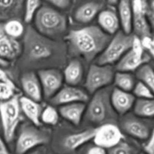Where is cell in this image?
<instances>
[{"mask_svg": "<svg viewBox=\"0 0 154 154\" xmlns=\"http://www.w3.org/2000/svg\"><path fill=\"white\" fill-rule=\"evenodd\" d=\"M71 51L90 62L99 57L111 39L99 26H90L72 30L66 37Z\"/></svg>", "mask_w": 154, "mask_h": 154, "instance_id": "cell-1", "label": "cell"}, {"mask_svg": "<svg viewBox=\"0 0 154 154\" xmlns=\"http://www.w3.org/2000/svg\"><path fill=\"white\" fill-rule=\"evenodd\" d=\"M23 35L22 52L27 61L42 63L56 56L58 48L56 42L39 33L35 29L29 26Z\"/></svg>", "mask_w": 154, "mask_h": 154, "instance_id": "cell-2", "label": "cell"}, {"mask_svg": "<svg viewBox=\"0 0 154 154\" xmlns=\"http://www.w3.org/2000/svg\"><path fill=\"white\" fill-rule=\"evenodd\" d=\"M33 20L35 29L48 38L60 35L67 29V19L66 16L48 6L41 7Z\"/></svg>", "mask_w": 154, "mask_h": 154, "instance_id": "cell-3", "label": "cell"}, {"mask_svg": "<svg viewBox=\"0 0 154 154\" xmlns=\"http://www.w3.org/2000/svg\"><path fill=\"white\" fill-rule=\"evenodd\" d=\"M111 92L108 89L98 90L86 107L85 117L88 121L96 124H104L114 117L110 100Z\"/></svg>", "mask_w": 154, "mask_h": 154, "instance_id": "cell-4", "label": "cell"}, {"mask_svg": "<svg viewBox=\"0 0 154 154\" xmlns=\"http://www.w3.org/2000/svg\"><path fill=\"white\" fill-rule=\"evenodd\" d=\"M19 99L17 96H14L10 99L0 101V120L5 141L7 143L13 141L20 120Z\"/></svg>", "mask_w": 154, "mask_h": 154, "instance_id": "cell-5", "label": "cell"}, {"mask_svg": "<svg viewBox=\"0 0 154 154\" xmlns=\"http://www.w3.org/2000/svg\"><path fill=\"white\" fill-rule=\"evenodd\" d=\"M133 35L123 32H117L108 42L106 47L99 55L97 63L112 65L117 63L132 47Z\"/></svg>", "mask_w": 154, "mask_h": 154, "instance_id": "cell-6", "label": "cell"}, {"mask_svg": "<svg viewBox=\"0 0 154 154\" xmlns=\"http://www.w3.org/2000/svg\"><path fill=\"white\" fill-rule=\"evenodd\" d=\"M48 132L37 129L35 126L25 124L22 126L15 144V154H24L39 146L49 142Z\"/></svg>", "mask_w": 154, "mask_h": 154, "instance_id": "cell-7", "label": "cell"}, {"mask_svg": "<svg viewBox=\"0 0 154 154\" xmlns=\"http://www.w3.org/2000/svg\"><path fill=\"white\" fill-rule=\"evenodd\" d=\"M114 72L111 65H91L85 80V88L90 93L108 87L113 82Z\"/></svg>", "mask_w": 154, "mask_h": 154, "instance_id": "cell-8", "label": "cell"}, {"mask_svg": "<svg viewBox=\"0 0 154 154\" xmlns=\"http://www.w3.org/2000/svg\"><path fill=\"white\" fill-rule=\"evenodd\" d=\"M147 6L146 0H132V30L138 37L151 34L152 28L147 18Z\"/></svg>", "mask_w": 154, "mask_h": 154, "instance_id": "cell-9", "label": "cell"}, {"mask_svg": "<svg viewBox=\"0 0 154 154\" xmlns=\"http://www.w3.org/2000/svg\"><path fill=\"white\" fill-rule=\"evenodd\" d=\"M124 136L120 128L115 124L106 123L96 128L93 141L95 144L109 149L123 141Z\"/></svg>", "mask_w": 154, "mask_h": 154, "instance_id": "cell-10", "label": "cell"}, {"mask_svg": "<svg viewBox=\"0 0 154 154\" xmlns=\"http://www.w3.org/2000/svg\"><path fill=\"white\" fill-rule=\"evenodd\" d=\"M43 96L51 99L63 86V75L56 69H44L38 72Z\"/></svg>", "mask_w": 154, "mask_h": 154, "instance_id": "cell-11", "label": "cell"}, {"mask_svg": "<svg viewBox=\"0 0 154 154\" xmlns=\"http://www.w3.org/2000/svg\"><path fill=\"white\" fill-rule=\"evenodd\" d=\"M89 99L88 93L75 86L62 87L51 99L54 105H63L74 102H86Z\"/></svg>", "mask_w": 154, "mask_h": 154, "instance_id": "cell-12", "label": "cell"}, {"mask_svg": "<svg viewBox=\"0 0 154 154\" xmlns=\"http://www.w3.org/2000/svg\"><path fill=\"white\" fill-rule=\"evenodd\" d=\"M110 100L114 111L120 115H124L133 108L135 97L129 92L116 87L111 92Z\"/></svg>", "mask_w": 154, "mask_h": 154, "instance_id": "cell-13", "label": "cell"}, {"mask_svg": "<svg viewBox=\"0 0 154 154\" xmlns=\"http://www.w3.org/2000/svg\"><path fill=\"white\" fill-rule=\"evenodd\" d=\"M22 53V46L17 39L8 35L0 25V58L5 60H13Z\"/></svg>", "mask_w": 154, "mask_h": 154, "instance_id": "cell-14", "label": "cell"}, {"mask_svg": "<svg viewBox=\"0 0 154 154\" xmlns=\"http://www.w3.org/2000/svg\"><path fill=\"white\" fill-rule=\"evenodd\" d=\"M122 129L123 130L138 140L148 139L150 135V126L147 123L136 117H127L122 123Z\"/></svg>", "mask_w": 154, "mask_h": 154, "instance_id": "cell-15", "label": "cell"}, {"mask_svg": "<svg viewBox=\"0 0 154 154\" xmlns=\"http://www.w3.org/2000/svg\"><path fill=\"white\" fill-rule=\"evenodd\" d=\"M150 57L146 54H139L130 48L117 62L116 69L121 72H133L142 65L148 63Z\"/></svg>", "mask_w": 154, "mask_h": 154, "instance_id": "cell-16", "label": "cell"}, {"mask_svg": "<svg viewBox=\"0 0 154 154\" xmlns=\"http://www.w3.org/2000/svg\"><path fill=\"white\" fill-rule=\"evenodd\" d=\"M21 86L26 94L25 96L40 102L43 97L42 86L38 75L32 72H29L23 74L20 78Z\"/></svg>", "mask_w": 154, "mask_h": 154, "instance_id": "cell-17", "label": "cell"}, {"mask_svg": "<svg viewBox=\"0 0 154 154\" xmlns=\"http://www.w3.org/2000/svg\"><path fill=\"white\" fill-rule=\"evenodd\" d=\"M86 105L84 102H74L60 105L59 113L60 115L75 126H78L82 121L85 114Z\"/></svg>", "mask_w": 154, "mask_h": 154, "instance_id": "cell-18", "label": "cell"}, {"mask_svg": "<svg viewBox=\"0 0 154 154\" xmlns=\"http://www.w3.org/2000/svg\"><path fill=\"white\" fill-rule=\"evenodd\" d=\"M20 109L25 114L26 117L32 122L34 126H39L41 124V114H42V105L39 102L32 100L26 96L20 98Z\"/></svg>", "mask_w": 154, "mask_h": 154, "instance_id": "cell-19", "label": "cell"}, {"mask_svg": "<svg viewBox=\"0 0 154 154\" xmlns=\"http://www.w3.org/2000/svg\"><path fill=\"white\" fill-rule=\"evenodd\" d=\"M98 22L99 27L110 35L118 32L120 24L118 15L115 11L110 9L99 12L98 14Z\"/></svg>", "mask_w": 154, "mask_h": 154, "instance_id": "cell-20", "label": "cell"}, {"mask_svg": "<svg viewBox=\"0 0 154 154\" xmlns=\"http://www.w3.org/2000/svg\"><path fill=\"white\" fill-rule=\"evenodd\" d=\"M95 133H96V129H88L82 132L69 135L64 139L63 145L67 150L72 151L75 150L93 140Z\"/></svg>", "mask_w": 154, "mask_h": 154, "instance_id": "cell-21", "label": "cell"}, {"mask_svg": "<svg viewBox=\"0 0 154 154\" xmlns=\"http://www.w3.org/2000/svg\"><path fill=\"white\" fill-rule=\"evenodd\" d=\"M118 17L123 32L131 34L132 31V0H119Z\"/></svg>", "mask_w": 154, "mask_h": 154, "instance_id": "cell-22", "label": "cell"}, {"mask_svg": "<svg viewBox=\"0 0 154 154\" xmlns=\"http://www.w3.org/2000/svg\"><path fill=\"white\" fill-rule=\"evenodd\" d=\"M102 5L97 2L85 3L80 6L75 13V19L81 23H87L93 20L100 12Z\"/></svg>", "mask_w": 154, "mask_h": 154, "instance_id": "cell-23", "label": "cell"}, {"mask_svg": "<svg viewBox=\"0 0 154 154\" xmlns=\"http://www.w3.org/2000/svg\"><path fill=\"white\" fill-rule=\"evenodd\" d=\"M84 75V68L81 62L73 60L68 64L63 72L64 81L69 85L76 86L81 82Z\"/></svg>", "mask_w": 154, "mask_h": 154, "instance_id": "cell-24", "label": "cell"}, {"mask_svg": "<svg viewBox=\"0 0 154 154\" xmlns=\"http://www.w3.org/2000/svg\"><path fill=\"white\" fill-rule=\"evenodd\" d=\"M23 4L24 0H0V21L17 17Z\"/></svg>", "mask_w": 154, "mask_h": 154, "instance_id": "cell-25", "label": "cell"}, {"mask_svg": "<svg viewBox=\"0 0 154 154\" xmlns=\"http://www.w3.org/2000/svg\"><path fill=\"white\" fill-rule=\"evenodd\" d=\"M134 113L141 118L154 117V97L150 99H138L133 106Z\"/></svg>", "mask_w": 154, "mask_h": 154, "instance_id": "cell-26", "label": "cell"}, {"mask_svg": "<svg viewBox=\"0 0 154 154\" xmlns=\"http://www.w3.org/2000/svg\"><path fill=\"white\" fill-rule=\"evenodd\" d=\"M113 82L115 84L116 87L124 91H132L135 84V77L130 72H121L117 71L115 72Z\"/></svg>", "mask_w": 154, "mask_h": 154, "instance_id": "cell-27", "label": "cell"}, {"mask_svg": "<svg viewBox=\"0 0 154 154\" xmlns=\"http://www.w3.org/2000/svg\"><path fill=\"white\" fill-rule=\"evenodd\" d=\"M5 32L13 38L17 39L22 37L25 32L23 24L16 18L8 20L5 23L2 25Z\"/></svg>", "mask_w": 154, "mask_h": 154, "instance_id": "cell-28", "label": "cell"}, {"mask_svg": "<svg viewBox=\"0 0 154 154\" xmlns=\"http://www.w3.org/2000/svg\"><path fill=\"white\" fill-rule=\"evenodd\" d=\"M136 77L154 93V69L151 66L145 63L140 66L136 70Z\"/></svg>", "mask_w": 154, "mask_h": 154, "instance_id": "cell-29", "label": "cell"}, {"mask_svg": "<svg viewBox=\"0 0 154 154\" xmlns=\"http://www.w3.org/2000/svg\"><path fill=\"white\" fill-rule=\"evenodd\" d=\"M60 120L59 112L52 105H48L42 109L41 114V122L47 125L55 126Z\"/></svg>", "mask_w": 154, "mask_h": 154, "instance_id": "cell-30", "label": "cell"}, {"mask_svg": "<svg viewBox=\"0 0 154 154\" xmlns=\"http://www.w3.org/2000/svg\"><path fill=\"white\" fill-rule=\"evenodd\" d=\"M42 0H24V21L29 23L34 19L38 11L42 7Z\"/></svg>", "mask_w": 154, "mask_h": 154, "instance_id": "cell-31", "label": "cell"}, {"mask_svg": "<svg viewBox=\"0 0 154 154\" xmlns=\"http://www.w3.org/2000/svg\"><path fill=\"white\" fill-rule=\"evenodd\" d=\"M138 150L126 141H120L114 147L108 149L107 154H138Z\"/></svg>", "mask_w": 154, "mask_h": 154, "instance_id": "cell-32", "label": "cell"}, {"mask_svg": "<svg viewBox=\"0 0 154 154\" xmlns=\"http://www.w3.org/2000/svg\"><path fill=\"white\" fill-rule=\"evenodd\" d=\"M133 95L138 99H150L154 97V93L147 85L141 81L135 83L133 87Z\"/></svg>", "mask_w": 154, "mask_h": 154, "instance_id": "cell-33", "label": "cell"}, {"mask_svg": "<svg viewBox=\"0 0 154 154\" xmlns=\"http://www.w3.org/2000/svg\"><path fill=\"white\" fill-rule=\"evenodd\" d=\"M15 85L0 81V101H5L15 96Z\"/></svg>", "mask_w": 154, "mask_h": 154, "instance_id": "cell-34", "label": "cell"}, {"mask_svg": "<svg viewBox=\"0 0 154 154\" xmlns=\"http://www.w3.org/2000/svg\"><path fill=\"white\" fill-rule=\"evenodd\" d=\"M141 40L144 49L147 50L154 59V37L151 38L150 35L144 36L141 38Z\"/></svg>", "mask_w": 154, "mask_h": 154, "instance_id": "cell-35", "label": "cell"}, {"mask_svg": "<svg viewBox=\"0 0 154 154\" xmlns=\"http://www.w3.org/2000/svg\"><path fill=\"white\" fill-rule=\"evenodd\" d=\"M146 154H154V129L150 132L148 141L144 147Z\"/></svg>", "mask_w": 154, "mask_h": 154, "instance_id": "cell-36", "label": "cell"}, {"mask_svg": "<svg viewBox=\"0 0 154 154\" xmlns=\"http://www.w3.org/2000/svg\"><path fill=\"white\" fill-rule=\"evenodd\" d=\"M50 4L60 9H66L70 6L72 0H47Z\"/></svg>", "mask_w": 154, "mask_h": 154, "instance_id": "cell-37", "label": "cell"}, {"mask_svg": "<svg viewBox=\"0 0 154 154\" xmlns=\"http://www.w3.org/2000/svg\"><path fill=\"white\" fill-rule=\"evenodd\" d=\"M147 18L151 28H154V0H152L147 6Z\"/></svg>", "mask_w": 154, "mask_h": 154, "instance_id": "cell-38", "label": "cell"}, {"mask_svg": "<svg viewBox=\"0 0 154 154\" xmlns=\"http://www.w3.org/2000/svg\"><path fill=\"white\" fill-rule=\"evenodd\" d=\"M86 154H107V150L104 147L95 144V146L89 148Z\"/></svg>", "mask_w": 154, "mask_h": 154, "instance_id": "cell-39", "label": "cell"}, {"mask_svg": "<svg viewBox=\"0 0 154 154\" xmlns=\"http://www.w3.org/2000/svg\"><path fill=\"white\" fill-rule=\"evenodd\" d=\"M0 81H3V82H6L8 83V84L15 85L14 83L13 82V81H12L10 78V77L8 76V75L2 69L1 66H0Z\"/></svg>", "mask_w": 154, "mask_h": 154, "instance_id": "cell-40", "label": "cell"}, {"mask_svg": "<svg viewBox=\"0 0 154 154\" xmlns=\"http://www.w3.org/2000/svg\"><path fill=\"white\" fill-rule=\"evenodd\" d=\"M5 142L6 141H4V139L0 135V154H10Z\"/></svg>", "mask_w": 154, "mask_h": 154, "instance_id": "cell-41", "label": "cell"}, {"mask_svg": "<svg viewBox=\"0 0 154 154\" xmlns=\"http://www.w3.org/2000/svg\"><path fill=\"white\" fill-rule=\"evenodd\" d=\"M24 154H44V151L42 149H37V150H31V151L28 152V153H26Z\"/></svg>", "mask_w": 154, "mask_h": 154, "instance_id": "cell-42", "label": "cell"}, {"mask_svg": "<svg viewBox=\"0 0 154 154\" xmlns=\"http://www.w3.org/2000/svg\"><path fill=\"white\" fill-rule=\"evenodd\" d=\"M8 64H9L8 61L0 58V66H1L2 67H6V66H8Z\"/></svg>", "mask_w": 154, "mask_h": 154, "instance_id": "cell-43", "label": "cell"}, {"mask_svg": "<svg viewBox=\"0 0 154 154\" xmlns=\"http://www.w3.org/2000/svg\"><path fill=\"white\" fill-rule=\"evenodd\" d=\"M108 3H110V4L111 5H114V4H117V3H118L119 0H108Z\"/></svg>", "mask_w": 154, "mask_h": 154, "instance_id": "cell-44", "label": "cell"}, {"mask_svg": "<svg viewBox=\"0 0 154 154\" xmlns=\"http://www.w3.org/2000/svg\"><path fill=\"white\" fill-rule=\"evenodd\" d=\"M138 154H146L145 153H138Z\"/></svg>", "mask_w": 154, "mask_h": 154, "instance_id": "cell-45", "label": "cell"}]
</instances>
